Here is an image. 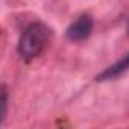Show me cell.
Masks as SVG:
<instances>
[{
  "label": "cell",
  "mask_w": 129,
  "mask_h": 129,
  "mask_svg": "<svg viewBox=\"0 0 129 129\" xmlns=\"http://www.w3.org/2000/svg\"><path fill=\"white\" fill-rule=\"evenodd\" d=\"M6 112H8V90L5 85H2V88H0V124L5 123Z\"/></svg>",
  "instance_id": "4"
},
{
  "label": "cell",
  "mask_w": 129,
  "mask_h": 129,
  "mask_svg": "<svg viewBox=\"0 0 129 129\" xmlns=\"http://www.w3.org/2000/svg\"><path fill=\"white\" fill-rule=\"evenodd\" d=\"M129 70V53H126L124 56H121L117 62H114L112 66H109L108 69H105L97 78L96 81L99 82H103V81H111L114 78H118L120 75L126 73Z\"/></svg>",
  "instance_id": "3"
},
{
  "label": "cell",
  "mask_w": 129,
  "mask_h": 129,
  "mask_svg": "<svg viewBox=\"0 0 129 129\" xmlns=\"http://www.w3.org/2000/svg\"><path fill=\"white\" fill-rule=\"evenodd\" d=\"M49 38H50V29L44 23L37 21V23L29 24L23 30L20 41H18L20 55L24 58H29V59L40 56L43 53V50L46 49Z\"/></svg>",
  "instance_id": "1"
},
{
  "label": "cell",
  "mask_w": 129,
  "mask_h": 129,
  "mask_svg": "<svg viewBox=\"0 0 129 129\" xmlns=\"http://www.w3.org/2000/svg\"><path fill=\"white\" fill-rule=\"evenodd\" d=\"M126 34H127V37H129V20H127V24H126Z\"/></svg>",
  "instance_id": "5"
},
{
  "label": "cell",
  "mask_w": 129,
  "mask_h": 129,
  "mask_svg": "<svg viewBox=\"0 0 129 129\" xmlns=\"http://www.w3.org/2000/svg\"><path fill=\"white\" fill-rule=\"evenodd\" d=\"M91 30H93V18L91 15L84 14L69 26V29L66 30V35L70 41L79 43V41L87 40L91 35Z\"/></svg>",
  "instance_id": "2"
}]
</instances>
